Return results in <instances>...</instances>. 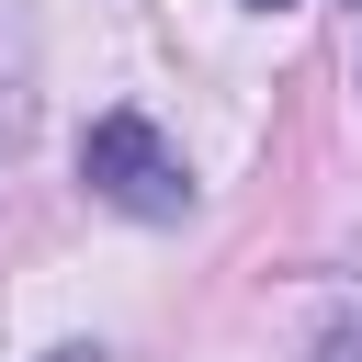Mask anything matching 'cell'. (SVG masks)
Wrapping results in <instances>:
<instances>
[{"label":"cell","instance_id":"obj_2","mask_svg":"<svg viewBox=\"0 0 362 362\" xmlns=\"http://www.w3.org/2000/svg\"><path fill=\"white\" fill-rule=\"evenodd\" d=\"M260 11H283V0H260Z\"/></svg>","mask_w":362,"mask_h":362},{"label":"cell","instance_id":"obj_1","mask_svg":"<svg viewBox=\"0 0 362 362\" xmlns=\"http://www.w3.org/2000/svg\"><path fill=\"white\" fill-rule=\"evenodd\" d=\"M79 181H90L102 204L147 215V226L192 215V170H181L170 147H158V124H147V113H102V124L79 136Z\"/></svg>","mask_w":362,"mask_h":362}]
</instances>
